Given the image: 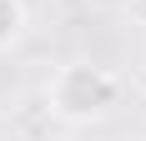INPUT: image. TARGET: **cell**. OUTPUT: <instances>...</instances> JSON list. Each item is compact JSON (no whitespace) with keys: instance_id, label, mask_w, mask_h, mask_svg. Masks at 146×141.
Here are the masks:
<instances>
[{"instance_id":"cell-1","label":"cell","mask_w":146,"mask_h":141,"mask_svg":"<svg viewBox=\"0 0 146 141\" xmlns=\"http://www.w3.org/2000/svg\"><path fill=\"white\" fill-rule=\"evenodd\" d=\"M116 76L101 66H91V61H71V66H60L45 86V101H50V116H60L66 126H91V121H101L111 106H116Z\"/></svg>"},{"instance_id":"cell-4","label":"cell","mask_w":146,"mask_h":141,"mask_svg":"<svg viewBox=\"0 0 146 141\" xmlns=\"http://www.w3.org/2000/svg\"><path fill=\"white\" fill-rule=\"evenodd\" d=\"M0 141H20V136H0Z\"/></svg>"},{"instance_id":"cell-3","label":"cell","mask_w":146,"mask_h":141,"mask_svg":"<svg viewBox=\"0 0 146 141\" xmlns=\"http://www.w3.org/2000/svg\"><path fill=\"white\" fill-rule=\"evenodd\" d=\"M131 15H136V20L146 25V0H131Z\"/></svg>"},{"instance_id":"cell-2","label":"cell","mask_w":146,"mask_h":141,"mask_svg":"<svg viewBox=\"0 0 146 141\" xmlns=\"http://www.w3.org/2000/svg\"><path fill=\"white\" fill-rule=\"evenodd\" d=\"M25 35V0H0V51Z\"/></svg>"},{"instance_id":"cell-5","label":"cell","mask_w":146,"mask_h":141,"mask_svg":"<svg viewBox=\"0 0 146 141\" xmlns=\"http://www.w3.org/2000/svg\"><path fill=\"white\" fill-rule=\"evenodd\" d=\"M141 141H146V136H141Z\"/></svg>"}]
</instances>
